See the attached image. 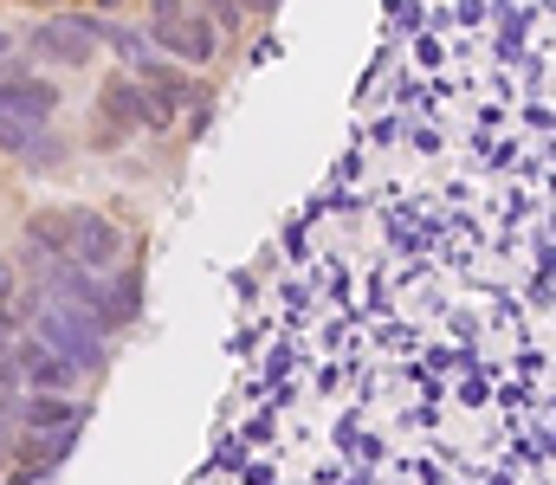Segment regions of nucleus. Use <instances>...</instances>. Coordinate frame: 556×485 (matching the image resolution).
<instances>
[{
    "label": "nucleus",
    "mask_w": 556,
    "mask_h": 485,
    "mask_svg": "<svg viewBox=\"0 0 556 485\" xmlns=\"http://www.w3.org/2000/svg\"><path fill=\"white\" fill-rule=\"evenodd\" d=\"M39 343L59 349V356L78 362V369H104V330L91 323V311H78V305H52V311L39 318Z\"/></svg>",
    "instance_id": "obj_1"
},
{
    "label": "nucleus",
    "mask_w": 556,
    "mask_h": 485,
    "mask_svg": "<svg viewBox=\"0 0 556 485\" xmlns=\"http://www.w3.org/2000/svg\"><path fill=\"white\" fill-rule=\"evenodd\" d=\"M52 111H59V91H52L46 78H33V72H26V59H13V65H7V78H0V117H13V124L39 130V124H52Z\"/></svg>",
    "instance_id": "obj_2"
},
{
    "label": "nucleus",
    "mask_w": 556,
    "mask_h": 485,
    "mask_svg": "<svg viewBox=\"0 0 556 485\" xmlns=\"http://www.w3.org/2000/svg\"><path fill=\"white\" fill-rule=\"evenodd\" d=\"M65 259L85 266V272H111L124 259V227L104 220V214H72V253Z\"/></svg>",
    "instance_id": "obj_3"
},
{
    "label": "nucleus",
    "mask_w": 556,
    "mask_h": 485,
    "mask_svg": "<svg viewBox=\"0 0 556 485\" xmlns=\"http://www.w3.org/2000/svg\"><path fill=\"white\" fill-rule=\"evenodd\" d=\"M13 362H20V382H33V388H46V395H59V388H72L78 382V362H65L59 349H46L39 336L33 343H20L13 349Z\"/></svg>",
    "instance_id": "obj_4"
},
{
    "label": "nucleus",
    "mask_w": 556,
    "mask_h": 485,
    "mask_svg": "<svg viewBox=\"0 0 556 485\" xmlns=\"http://www.w3.org/2000/svg\"><path fill=\"white\" fill-rule=\"evenodd\" d=\"M33 46H39V59H52V65H85V59H91V20H46V26L33 33Z\"/></svg>",
    "instance_id": "obj_5"
},
{
    "label": "nucleus",
    "mask_w": 556,
    "mask_h": 485,
    "mask_svg": "<svg viewBox=\"0 0 556 485\" xmlns=\"http://www.w3.org/2000/svg\"><path fill=\"white\" fill-rule=\"evenodd\" d=\"M155 33H162L168 52H181L188 65H207V59H214V26H207V20H181V13H175V20H155Z\"/></svg>",
    "instance_id": "obj_6"
},
{
    "label": "nucleus",
    "mask_w": 556,
    "mask_h": 485,
    "mask_svg": "<svg viewBox=\"0 0 556 485\" xmlns=\"http://www.w3.org/2000/svg\"><path fill=\"white\" fill-rule=\"evenodd\" d=\"M98 117H104V130H137L142 124V91L130 78H111V85L98 91Z\"/></svg>",
    "instance_id": "obj_7"
},
{
    "label": "nucleus",
    "mask_w": 556,
    "mask_h": 485,
    "mask_svg": "<svg viewBox=\"0 0 556 485\" xmlns=\"http://www.w3.org/2000/svg\"><path fill=\"white\" fill-rule=\"evenodd\" d=\"M26 427H46V434H59V427H78V414L85 408H72V401H59V395H39V401H26V408H13Z\"/></svg>",
    "instance_id": "obj_8"
},
{
    "label": "nucleus",
    "mask_w": 556,
    "mask_h": 485,
    "mask_svg": "<svg viewBox=\"0 0 556 485\" xmlns=\"http://www.w3.org/2000/svg\"><path fill=\"white\" fill-rule=\"evenodd\" d=\"M207 26L233 33V26H240V7H233V0H207Z\"/></svg>",
    "instance_id": "obj_9"
},
{
    "label": "nucleus",
    "mask_w": 556,
    "mask_h": 485,
    "mask_svg": "<svg viewBox=\"0 0 556 485\" xmlns=\"http://www.w3.org/2000/svg\"><path fill=\"white\" fill-rule=\"evenodd\" d=\"M0 298H13V259H0Z\"/></svg>",
    "instance_id": "obj_10"
},
{
    "label": "nucleus",
    "mask_w": 556,
    "mask_h": 485,
    "mask_svg": "<svg viewBox=\"0 0 556 485\" xmlns=\"http://www.w3.org/2000/svg\"><path fill=\"white\" fill-rule=\"evenodd\" d=\"M0 349H13V318L0 311Z\"/></svg>",
    "instance_id": "obj_11"
},
{
    "label": "nucleus",
    "mask_w": 556,
    "mask_h": 485,
    "mask_svg": "<svg viewBox=\"0 0 556 485\" xmlns=\"http://www.w3.org/2000/svg\"><path fill=\"white\" fill-rule=\"evenodd\" d=\"M7 52H13V33H0V59H7Z\"/></svg>",
    "instance_id": "obj_12"
},
{
    "label": "nucleus",
    "mask_w": 556,
    "mask_h": 485,
    "mask_svg": "<svg viewBox=\"0 0 556 485\" xmlns=\"http://www.w3.org/2000/svg\"><path fill=\"white\" fill-rule=\"evenodd\" d=\"M0 467H7V441H0Z\"/></svg>",
    "instance_id": "obj_13"
}]
</instances>
